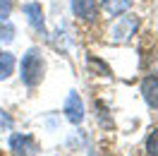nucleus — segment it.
I'll return each mask as SVG.
<instances>
[{"label":"nucleus","instance_id":"obj_8","mask_svg":"<svg viewBox=\"0 0 158 156\" xmlns=\"http://www.w3.org/2000/svg\"><path fill=\"white\" fill-rule=\"evenodd\" d=\"M132 2L134 0H103V10L108 15H113V17H120L132 7Z\"/></svg>","mask_w":158,"mask_h":156},{"label":"nucleus","instance_id":"obj_1","mask_svg":"<svg viewBox=\"0 0 158 156\" xmlns=\"http://www.w3.org/2000/svg\"><path fill=\"white\" fill-rule=\"evenodd\" d=\"M43 55H41L39 48H29L24 53V58H22V65H19V77L22 82L27 84V87H36L41 84V79H43Z\"/></svg>","mask_w":158,"mask_h":156},{"label":"nucleus","instance_id":"obj_3","mask_svg":"<svg viewBox=\"0 0 158 156\" xmlns=\"http://www.w3.org/2000/svg\"><path fill=\"white\" fill-rule=\"evenodd\" d=\"M65 118H67L72 125H79L81 120H84V103H81V98H79L77 91H69L67 98H65Z\"/></svg>","mask_w":158,"mask_h":156},{"label":"nucleus","instance_id":"obj_12","mask_svg":"<svg viewBox=\"0 0 158 156\" xmlns=\"http://www.w3.org/2000/svg\"><path fill=\"white\" fill-rule=\"evenodd\" d=\"M12 12V2L10 0H0V20H7Z\"/></svg>","mask_w":158,"mask_h":156},{"label":"nucleus","instance_id":"obj_2","mask_svg":"<svg viewBox=\"0 0 158 156\" xmlns=\"http://www.w3.org/2000/svg\"><path fill=\"white\" fill-rule=\"evenodd\" d=\"M10 151H15L17 156H36L39 146H36V139H34L31 135L17 132V135L10 137Z\"/></svg>","mask_w":158,"mask_h":156},{"label":"nucleus","instance_id":"obj_7","mask_svg":"<svg viewBox=\"0 0 158 156\" xmlns=\"http://www.w3.org/2000/svg\"><path fill=\"white\" fill-rule=\"evenodd\" d=\"M141 94L151 108H158V77H146L141 82Z\"/></svg>","mask_w":158,"mask_h":156},{"label":"nucleus","instance_id":"obj_10","mask_svg":"<svg viewBox=\"0 0 158 156\" xmlns=\"http://www.w3.org/2000/svg\"><path fill=\"white\" fill-rule=\"evenodd\" d=\"M15 41V27L10 20H0V43H12Z\"/></svg>","mask_w":158,"mask_h":156},{"label":"nucleus","instance_id":"obj_4","mask_svg":"<svg viewBox=\"0 0 158 156\" xmlns=\"http://www.w3.org/2000/svg\"><path fill=\"white\" fill-rule=\"evenodd\" d=\"M139 27V17H120L118 24L113 27V39L115 41H127Z\"/></svg>","mask_w":158,"mask_h":156},{"label":"nucleus","instance_id":"obj_6","mask_svg":"<svg viewBox=\"0 0 158 156\" xmlns=\"http://www.w3.org/2000/svg\"><path fill=\"white\" fill-rule=\"evenodd\" d=\"M96 10H98L96 0H72V12H74V17H79V20H86V22L94 20Z\"/></svg>","mask_w":158,"mask_h":156},{"label":"nucleus","instance_id":"obj_5","mask_svg":"<svg viewBox=\"0 0 158 156\" xmlns=\"http://www.w3.org/2000/svg\"><path fill=\"white\" fill-rule=\"evenodd\" d=\"M24 15H27V20H29V24L34 27L36 31H41V34H46V22H43V10H41L39 2H27L24 7Z\"/></svg>","mask_w":158,"mask_h":156},{"label":"nucleus","instance_id":"obj_13","mask_svg":"<svg viewBox=\"0 0 158 156\" xmlns=\"http://www.w3.org/2000/svg\"><path fill=\"white\" fill-rule=\"evenodd\" d=\"M0 127H5V130H10L12 127V118L5 113V110H0Z\"/></svg>","mask_w":158,"mask_h":156},{"label":"nucleus","instance_id":"obj_9","mask_svg":"<svg viewBox=\"0 0 158 156\" xmlns=\"http://www.w3.org/2000/svg\"><path fill=\"white\" fill-rule=\"evenodd\" d=\"M15 70V58L12 53H0V79H7Z\"/></svg>","mask_w":158,"mask_h":156},{"label":"nucleus","instance_id":"obj_11","mask_svg":"<svg viewBox=\"0 0 158 156\" xmlns=\"http://www.w3.org/2000/svg\"><path fill=\"white\" fill-rule=\"evenodd\" d=\"M146 154L148 156H158V127L148 135V139H146Z\"/></svg>","mask_w":158,"mask_h":156}]
</instances>
